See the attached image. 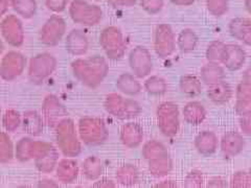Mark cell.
<instances>
[{
    "instance_id": "cell-5",
    "label": "cell",
    "mask_w": 251,
    "mask_h": 188,
    "mask_svg": "<svg viewBox=\"0 0 251 188\" xmlns=\"http://www.w3.org/2000/svg\"><path fill=\"white\" fill-rule=\"evenodd\" d=\"M58 61L50 52H40L27 62V77L34 85H42L56 71Z\"/></svg>"
},
{
    "instance_id": "cell-11",
    "label": "cell",
    "mask_w": 251,
    "mask_h": 188,
    "mask_svg": "<svg viewBox=\"0 0 251 188\" xmlns=\"http://www.w3.org/2000/svg\"><path fill=\"white\" fill-rule=\"evenodd\" d=\"M27 59L21 51L10 50L2 54L0 61V80L13 82L25 72Z\"/></svg>"
},
{
    "instance_id": "cell-51",
    "label": "cell",
    "mask_w": 251,
    "mask_h": 188,
    "mask_svg": "<svg viewBox=\"0 0 251 188\" xmlns=\"http://www.w3.org/2000/svg\"><path fill=\"white\" fill-rule=\"evenodd\" d=\"M11 7L10 0H0V19L7 14L9 9Z\"/></svg>"
},
{
    "instance_id": "cell-31",
    "label": "cell",
    "mask_w": 251,
    "mask_h": 188,
    "mask_svg": "<svg viewBox=\"0 0 251 188\" xmlns=\"http://www.w3.org/2000/svg\"><path fill=\"white\" fill-rule=\"evenodd\" d=\"M82 175L89 180V181H96L100 179L104 172V164L99 157L89 156L86 158L81 165Z\"/></svg>"
},
{
    "instance_id": "cell-27",
    "label": "cell",
    "mask_w": 251,
    "mask_h": 188,
    "mask_svg": "<svg viewBox=\"0 0 251 188\" xmlns=\"http://www.w3.org/2000/svg\"><path fill=\"white\" fill-rule=\"evenodd\" d=\"M225 69L220 63L207 62L200 69V80L206 86L221 82L225 80Z\"/></svg>"
},
{
    "instance_id": "cell-25",
    "label": "cell",
    "mask_w": 251,
    "mask_h": 188,
    "mask_svg": "<svg viewBox=\"0 0 251 188\" xmlns=\"http://www.w3.org/2000/svg\"><path fill=\"white\" fill-rule=\"evenodd\" d=\"M148 169L154 178H163L171 174L173 169V160L170 153H164L147 160Z\"/></svg>"
},
{
    "instance_id": "cell-18",
    "label": "cell",
    "mask_w": 251,
    "mask_h": 188,
    "mask_svg": "<svg viewBox=\"0 0 251 188\" xmlns=\"http://www.w3.org/2000/svg\"><path fill=\"white\" fill-rule=\"evenodd\" d=\"M65 49L74 57H82L89 49V39L81 28H74L65 38Z\"/></svg>"
},
{
    "instance_id": "cell-7",
    "label": "cell",
    "mask_w": 251,
    "mask_h": 188,
    "mask_svg": "<svg viewBox=\"0 0 251 188\" xmlns=\"http://www.w3.org/2000/svg\"><path fill=\"white\" fill-rule=\"evenodd\" d=\"M156 120L161 134L167 138L175 137L180 129V111L173 101H162L156 109Z\"/></svg>"
},
{
    "instance_id": "cell-12",
    "label": "cell",
    "mask_w": 251,
    "mask_h": 188,
    "mask_svg": "<svg viewBox=\"0 0 251 188\" xmlns=\"http://www.w3.org/2000/svg\"><path fill=\"white\" fill-rule=\"evenodd\" d=\"M52 146L49 141L36 140L31 136L21 137L15 144V159L22 163L35 160Z\"/></svg>"
},
{
    "instance_id": "cell-14",
    "label": "cell",
    "mask_w": 251,
    "mask_h": 188,
    "mask_svg": "<svg viewBox=\"0 0 251 188\" xmlns=\"http://www.w3.org/2000/svg\"><path fill=\"white\" fill-rule=\"evenodd\" d=\"M132 73L137 78H145L153 71V59L151 52L143 45L132 48L128 57Z\"/></svg>"
},
{
    "instance_id": "cell-23",
    "label": "cell",
    "mask_w": 251,
    "mask_h": 188,
    "mask_svg": "<svg viewBox=\"0 0 251 188\" xmlns=\"http://www.w3.org/2000/svg\"><path fill=\"white\" fill-rule=\"evenodd\" d=\"M194 144L197 152L204 156L209 157L214 155L219 147V138L213 131H202L195 137Z\"/></svg>"
},
{
    "instance_id": "cell-9",
    "label": "cell",
    "mask_w": 251,
    "mask_h": 188,
    "mask_svg": "<svg viewBox=\"0 0 251 188\" xmlns=\"http://www.w3.org/2000/svg\"><path fill=\"white\" fill-rule=\"evenodd\" d=\"M0 37L5 44L19 48L25 43V30L20 17L16 14H6L0 21Z\"/></svg>"
},
{
    "instance_id": "cell-38",
    "label": "cell",
    "mask_w": 251,
    "mask_h": 188,
    "mask_svg": "<svg viewBox=\"0 0 251 188\" xmlns=\"http://www.w3.org/2000/svg\"><path fill=\"white\" fill-rule=\"evenodd\" d=\"M22 114L15 109H7L1 115V123L5 132L14 133L21 127Z\"/></svg>"
},
{
    "instance_id": "cell-20",
    "label": "cell",
    "mask_w": 251,
    "mask_h": 188,
    "mask_svg": "<svg viewBox=\"0 0 251 188\" xmlns=\"http://www.w3.org/2000/svg\"><path fill=\"white\" fill-rule=\"evenodd\" d=\"M246 50L238 44H226L221 64L229 71H238L245 65Z\"/></svg>"
},
{
    "instance_id": "cell-26",
    "label": "cell",
    "mask_w": 251,
    "mask_h": 188,
    "mask_svg": "<svg viewBox=\"0 0 251 188\" xmlns=\"http://www.w3.org/2000/svg\"><path fill=\"white\" fill-rule=\"evenodd\" d=\"M182 115L185 122L191 125H199L206 118V109L198 100H192L183 107Z\"/></svg>"
},
{
    "instance_id": "cell-32",
    "label": "cell",
    "mask_w": 251,
    "mask_h": 188,
    "mask_svg": "<svg viewBox=\"0 0 251 188\" xmlns=\"http://www.w3.org/2000/svg\"><path fill=\"white\" fill-rule=\"evenodd\" d=\"M179 89L183 95L187 97H197L202 93V82L198 76L193 74H185L180 77Z\"/></svg>"
},
{
    "instance_id": "cell-3",
    "label": "cell",
    "mask_w": 251,
    "mask_h": 188,
    "mask_svg": "<svg viewBox=\"0 0 251 188\" xmlns=\"http://www.w3.org/2000/svg\"><path fill=\"white\" fill-rule=\"evenodd\" d=\"M76 129L81 142L90 147L104 144L109 138L106 122L99 117H82L77 122Z\"/></svg>"
},
{
    "instance_id": "cell-6",
    "label": "cell",
    "mask_w": 251,
    "mask_h": 188,
    "mask_svg": "<svg viewBox=\"0 0 251 188\" xmlns=\"http://www.w3.org/2000/svg\"><path fill=\"white\" fill-rule=\"evenodd\" d=\"M68 13L75 24L86 27L96 26L103 19L101 7L87 0H72L68 4Z\"/></svg>"
},
{
    "instance_id": "cell-37",
    "label": "cell",
    "mask_w": 251,
    "mask_h": 188,
    "mask_svg": "<svg viewBox=\"0 0 251 188\" xmlns=\"http://www.w3.org/2000/svg\"><path fill=\"white\" fill-rule=\"evenodd\" d=\"M15 158V144L7 132H0V163L6 164Z\"/></svg>"
},
{
    "instance_id": "cell-8",
    "label": "cell",
    "mask_w": 251,
    "mask_h": 188,
    "mask_svg": "<svg viewBox=\"0 0 251 188\" xmlns=\"http://www.w3.org/2000/svg\"><path fill=\"white\" fill-rule=\"evenodd\" d=\"M100 45L106 57L111 61H120L125 57L126 44L122 30L116 26H107L100 31Z\"/></svg>"
},
{
    "instance_id": "cell-55",
    "label": "cell",
    "mask_w": 251,
    "mask_h": 188,
    "mask_svg": "<svg viewBox=\"0 0 251 188\" xmlns=\"http://www.w3.org/2000/svg\"><path fill=\"white\" fill-rule=\"evenodd\" d=\"M1 115H2V108H1V105H0V118H1Z\"/></svg>"
},
{
    "instance_id": "cell-19",
    "label": "cell",
    "mask_w": 251,
    "mask_h": 188,
    "mask_svg": "<svg viewBox=\"0 0 251 188\" xmlns=\"http://www.w3.org/2000/svg\"><path fill=\"white\" fill-rule=\"evenodd\" d=\"M80 165L75 158L65 157L58 161L53 171L56 172V178L60 183L69 185L76 181L78 175H80Z\"/></svg>"
},
{
    "instance_id": "cell-28",
    "label": "cell",
    "mask_w": 251,
    "mask_h": 188,
    "mask_svg": "<svg viewBox=\"0 0 251 188\" xmlns=\"http://www.w3.org/2000/svg\"><path fill=\"white\" fill-rule=\"evenodd\" d=\"M44 120L42 115L37 111H26L22 114L21 127L28 136H40L44 129Z\"/></svg>"
},
{
    "instance_id": "cell-47",
    "label": "cell",
    "mask_w": 251,
    "mask_h": 188,
    "mask_svg": "<svg viewBox=\"0 0 251 188\" xmlns=\"http://www.w3.org/2000/svg\"><path fill=\"white\" fill-rule=\"evenodd\" d=\"M107 3L113 9H122V7H131L137 3L138 0H106Z\"/></svg>"
},
{
    "instance_id": "cell-44",
    "label": "cell",
    "mask_w": 251,
    "mask_h": 188,
    "mask_svg": "<svg viewBox=\"0 0 251 188\" xmlns=\"http://www.w3.org/2000/svg\"><path fill=\"white\" fill-rule=\"evenodd\" d=\"M139 5L147 14L157 15L164 7V0H138Z\"/></svg>"
},
{
    "instance_id": "cell-39",
    "label": "cell",
    "mask_w": 251,
    "mask_h": 188,
    "mask_svg": "<svg viewBox=\"0 0 251 188\" xmlns=\"http://www.w3.org/2000/svg\"><path fill=\"white\" fill-rule=\"evenodd\" d=\"M168 148L164 145L161 141L156 140V139H151L147 141V142L144 144L143 150H141V155H143L144 159L147 161L151 158H154V157L168 153Z\"/></svg>"
},
{
    "instance_id": "cell-57",
    "label": "cell",
    "mask_w": 251,
    "mask_h": 188,
    "mask_svg": "<svg viewBox=\"0 0 251 188\" xmlns=\"http://www.w3.org/2000/svg\"><path fill=\"white\" fill-rule=\"evenodd\" d=\"M96 1H100V0H96Z\"/></svg>"
},
{
    "instance_id": "cell-48",
    "label": "cell",
    "mask_w": 251,
    "mask_h": 188,
    "mask_svg": "<svg viewBox=\"0 0 251 188\" xmlns=\"http://www.w3.org/2000/svg\"><path fill=\"white\" fill-rule=\"evenodd\" d=\"M206 187L210 188H225L227 187L226 180L222 177H211L206 182Z\"/></svg>"
},
{
    "instance_id": "cell-56",
    "label": "cell",
    "mask_w": 251,
    "mask_h": 188,
    "mask_svg": "<svg viewBox=\"0 0 251 188\" xmlns=\"http://www.w3.org/2000/svg\"><path fill=\"white\" fill-rule=\"evenodd\" d=\"M0 89H1V82H0Z\"/></svg>"
},
{
    "instance_id": "cell-52",
    "label": "cell",
    "mask_w": 251,
    "mask_h": 188,
    "mask_svg": "<svg viewBox=\"0 0 251 188\" xmlns=\"http://www.w3.org/2000/svg\"><path fill=\"white\" fill-rule=\"evenodd\" d=\"M169 1L176 6H191L197 0H169Z\"/></svg>"
},
{
    "instance_id": "cell-58",
    "label": "cell",
    "mask_w": 251,
    "mask_h": 188,
    "mask_svg": "<svg viewBox=\"0 0 251 188\" xmlns=\"http://www.w3.org/2000/svg\"><path fill=\"white\" fill-rule=\"evenodd\" d=\"M244 1H245V0H244Z\"/></svg>"
},
{
    "instance_id": "cell-46",
    "label": "cell",
    "mask_w": 251,
    "mask_h": 188,
    "mask_svg": "<svg viewBox=\"0 0 251 188\" xmlns=\"http://www.w3.org/2000/svg\"><path fill=\"white\" fill-rule=\"evenodd\" d=\"M239 125L243 135L250 136L251 135V114L239 116Z\"/></svg>"
},
{
    "instance_id": "cell-49",
    "label": "cell",
    "mask_w": 251,
    "mask_h": 188,
    "mask_svg": "<svg viewBox=\"0 0 251 188\" xmlns=\"http://www.w3.org/2000/svg\"><path fill=\"white\" fill-rule=\"evenodd\" d=\"M93 187L97 188H114L116 187V184L112 181L111 179H107V178H100L96 180V182L92 185Z\"/></svg>"
},
{
    "instance_id": "cell-53",
    "label": "cell",
    "mask_w": 251,
    "mask_h": 188,
    "mask_svg": "<svg viewBox=\"0 0 251 188\" xmlns=\"http://www.w3.org/2000/svg\"><path fill=\"white\" fill-rule=\"evenodd\" d=\"M155 187H160V188H175L177 187V183L174 180H163V181L156 184Z\"/></svg>"
},
{
    "instance_id": "cell-29",
    "label": "cell",
    "mask_w": 251,
    "mask_h": 188,
    "mask_svg": "<svg viewBox=\"0 0 251 188\" xmlns=\"http://www.w3.org/2000/svg\"><path fill=\"white\" fill-rule=\"evenodd\" d=\"M116 88L126 96H136L143 90L138 78L129 72L122 73L116 80Z\"/></svg>"
},
{
    "instance_id": "cell-2",
    "label": "cell",
    "mask_w": 251,
    "mask_h": 188,
    "mask_svg": "<svg viewBox=\"0 0 251 188\" xmlns=\"http://www.w3.org/2000/svg\"><path fill=\"white\" fill-rule=\"evenodd\" d=\"M53 129L57 148L63 156L75 158L82 153V142L74 119L66 116Z\"/></svg>"
},
{
    "instance_id": "cell-15",
    "label": "cell",
    "mask_w": 251,
    "mask_h": 188,
    "mask_svg": "<svg viewBox=\"0 0 251 188\" xmlns=\"http://www.w3.org/2000/svg\"><path fill=\"white\" fill-rule=\"evenodd\" d=\"M41 115L47 127L54 128L61 119L67 116V111L57 95L47 94L42 101Z\"/></svg>"
},
{
    "instance_id": "cell-24",
    "label": "cell",
    "mask_w": 251,
    "mask_h": 188,
    "mask_svg": "<svg viewBox=\"0 0 251 188\" xmlns=\"http://www.w3.org/2000/svg\"><path fill=\"white\" fill-rule=\"evenodd\" d=\"M207 97L215 105H226L232 98L233 91L231 86L225 80L207 86Z\"/></svg>"
},
{
    "instance_id": "cell-42",
    "label": "cell",
    "mask_w": 251,
    "mask_h": 188,
    "mask_svg": "<svg viewBox=\"0 0 251 188\" xmlns=\"http://www.w3.org/2000/svg\"><path fill=\"white\" fill-rule=\"evenodd\" d=\"M230 186L233 188H250L251 187V176L247 170L235 171L231 177Z\"/></svg>"
},
{
    "instance_id": "cell-1",
    "label": "cell",
    "mask_w": 251,
    "mask_h": 188,
    "mask_svg": "<svg viewBox=\"0 0 251 188\" xmlns=\"http://www.w3.org/2000/svg\"><path fill=\"white\" fill-rule=\"evenodd\" d=\"M74 76L83 86L90 89H97L104 82L109 73L107 60L96 54L88 58H78L72 63Z\"/></svg>"
},
{
    "instance_id": "cell-40",
    "label": "cell",
    "mask_w": 251,
    "mask_h": 188,
    "mask_svg": "<svg viewBox=\"0 0 251 188\" xmlns=\"http://www.w3.org/2000/svg\"><path fill=\"white\" fill-rule=\"evenodd\" d=\"M225 43L222 41H213L210 42L205 50V57L207 62H215V63H220L221 64V61L223 58V53L225 49Z\"/></svg>"
},
{
    "instance_id": "cell-54",
    "label": "cell",
    "mask_w": 251,
    "mask_h": 188,
    "mask_svg": "<svg viewBox=\"0 0 251 188\" xmlns=\"http://www.w3.org/2000/svg\"><path fill=\"white\" fill-rule=\"evenodd\" d=\"M4 49H5V43L2 40V38L0 37V57H2V54L4 52Z\"/></svg>"
},
{
    "instance_id": "cell-35",
    "label": "cell",
    "mask_w": 251,
    "mask_h": 188,
    "mask_svg": "<svg viewBox=\"0 0 251 188\" xmlns=\"http://www.w3.org/2000/svg\"><path fill=\"white\" fill-rule=\"evenodd\" d=\"M10 4L15 14L22 19L34 18L38 11L37 0H10Z\"/></svg>"
},
{
    "instance_id": "cell-43",
    "label": "cell",
    "mask_w": 251,
    "mask_h": 188,
    "mask_svg": "<svg viewBox=\"0 0 251 188\" xmlns=\"http://www.w3.org/2000/svg\"><path fill=\"white\" fill-rule=\"evenodd\" d=\"M204 183V176L203 172L199 169H192L186 175L183 186L186 188H200Z\"/></svg>"
},
{
    "instance_id": "cell-22",
    "label": "cell",
    "mask_w": 251,
    "mask_h": 188,
    "mask_svg": "<svg viewBox=\"0 0 251 188\" xmlns=\"http://www.w3.org/2000/svg\"><path fill=\"white\" fill-rule=\"evenodd\" d=\"M229 34L246 46L251 45V19L249 17L232 18L228 23Z\"/></svg>"
},
{
    "instance_id": "cell-10",
    "label": "cell",
    "mask_w": 251,
    "mask_h": 188,
    "mask_svg": "<svg viewBox=\"0 0 251 188\" xmlns=\"http://www.w3.org/2000/svg\"><path fill=\"white\" fill-rule=\"evenodd\" d=\"M66 30L65 19L58 14H53L46 19L39 30V40L45 46H57L64 39Z\"/></svg>"
},
{
    "instance_id": "cell-17",
    "label": "cell",
    "mask_w": 251,
    "mask_h": 188,
    "mask_svg": "<svg viewBox=\"0 0 251 188\" xmlns=\"http://www.w3.org/2000/svg\"><path fill=\"white\" fill-rule=\"evenodd\" d=\"M219 145L226 158H234L245 150L246 139L238 131H228L219 141Z\"/></svg>"
},
{
    "instance_id": "cell-50",
    "label": "cell",
    "mask_w": 251,
    "mask_h": 188,
    "mask_svg": "<svg viewBox=\"0 0 251 188\" xmlns=\"http://www.w3.org/2000/svg\"><path fill=\"white\" fill-rule=\"evenodd\" d=\"M37 186L40 188H57V187H59V184L52 179L44 178V179H41L40 181L38 182Z\"/></svg>"
},
{
    "instance_id": "cell-30",
    "label": "cell",
    "mask_w": 251,
    "mask_h": 188,
    "mask_svg": "<svg viewBox=\"0 0 251 188\" xmlns=\"http://www.w3.org/2000/svg\"><path fill=\"white\" fill-rule=\"evenodd\" d=\"M60 160V152L57 146H52L49 151L39 156L34 160L35 167L42 174H50L56 168L58 161Z\"/></svg>"
},
{
    "instance_id": "cell-36",
    "label": "cell",
    "mask_w": 251,
    "mask_h": 188,
    "mask_svg": "<svg viewBox=\"0 0 251 188\" xmlns=\"http://www.w3.org/2000/svg\"><path fill=\"white\" fill-rule=\"evenodd\" d=\"M144 88L146 92L153 96H161L169 90L168 82L159 75H150L145 81Z\"/></svg>"
},
{
    "instance_id": "cell-21",
    "label": "cell",
    "mask_w": 251,
    "mask_h": 188,
    "mask_svg": "<svg viewBox=\"0 0 251 188\" xmlns=\"http://www.w3.org/2000/svg\"><path fill=\"white\" fill-rule=\"evenodd\" d=\"M144 129L135 121H129L125 123L120 133L121 142L128 148H137L144 141Z\"/></svg>"
},
{
    "instance_id": "cell-34",
    "label": "cell",
    "mask_w": 251,
    "mask_h": 188,
    "mask_svg": "<svg viewBox=\"0 0 251 188\" xmlns=\"http://www.w3.org/2000/svg\"><path fill=\"white\" fill-rule=\"evenodd\" d=\"M198 40L199 38L194 29L184 28L179 33L176 39V45L181 52L190 53L196 49L198 45Z\"/></svg>"
},
{
    "instance_id": "cell-4",
    "label": "cell",
    "mask_w": 251,
    "mask_h": 188,
    "mask_svg": "<svg viewBox=\"0 0 251 188\" xmlns=\"http://www.w3.org/2000/svg\"><path fill=\"white\" fill-rule=\"evenodd\" d=\"M104 108L108 114L120 120L136 118L143 111L137 100L126 98L119 93L108 94L104 100Z\"/></svg>"
},
{
    "instance_id": "cell-41",
    "label": "cell",
    "mask_w": 251,
    "mask_h": 188,
    "mask_svg": "<svg viewBox=\"0 0 251 188\" xmlns=\"http://www.w3.org/2000/svg\"><path fill=\"white\" fill-rule=\"evenodd\" d=\"M206 10L214 17H222L229 9V0H204Z\"/></svg>"
},
{
    "instance_id": "cell-33",
    "label": "cell",
    "mask_w": 251,
    "mask_h": 188,
    "mask_svg": "<svg viewBox=\"0 0 251 188\" xmlns=\"http://www.w3.org/2000/svg\"><path fill=\"white\" fill-rule=\"evenodd\" d=\"M115 179L119 184L125 187L134 186L139 180V171L134 164L126 163L117 168Z\"/></svg>"
},
{
    "instance_id": "cell-13",
    "label": "cell",
    "mask_w": 251,
    "mask_h": 188,
    "mask_svg": "<svg viewBox=\"0 0 251 188\" xmlns=\"http://www.w3.org/2000/svg\"><path fill=\"white\" fill-rule=\"evenodd\" d=\"M154 50L159 59H168L176 50V36L167 23L156 25L154 29Z\"/></svg>"
},
{
    "instance_id": "cell-16",
    "label": "cell",
    "mask_w": 251,
    "mask_h": 188,
    "mask_svg": "<svg viewBox=\"0 0 251 188\" xmlns=\"http://www.w3.org/2000/svg\"><path fill=\"white\" fill-rule=\"evenodd\" d=\"M235 113L239 116L251 114V73L248 68L242 75L235 90Z\"/></svg>"
},
{
    "instance_id": "cell-45",
    "label": "cell",
    "mask_w": 251,
    "mask_h": 188,
    "mask_svg": "<svg viewBox=\"0 0 251 188\" xmlns=\"http://www.w3.org/2000/svg\"><path fill=\"white\" fill-rule=\"evenodd\" d=\"M46 9L53 14H61L64 12L70 2V0H44Z\"/></svg>"
}]
</instances>
